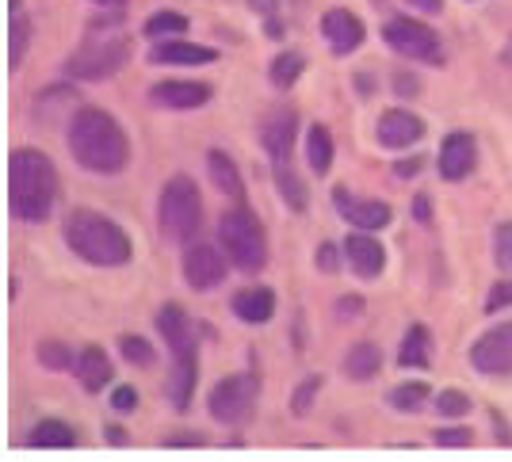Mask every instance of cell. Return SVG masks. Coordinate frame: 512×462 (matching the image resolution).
<instances>
[{
	"mask_svg": "<svg viewBox=\"0 0 512 462\" xmlns=\"http://www.w3.org/2000/svg\"><path fill=\"white\" fill-rule=\"evenodd\" d=\"M96 4H100V8H123L127 0H96Z\"/></svg>",
	"mask_w": 512,
	"mask_h": 462,
	"instance_id": "50",
	"label": "cell"
},
{
	"mask_svg": "<svg viewBox=\"0 0 512 462\" xmlns=\"http://www.w3.org/2000/svg\"><path fill=\"white\" fill-rule=\"evenodd\" d=\"M249 8H253V12H260L264 20H272V16L279 12V0H249Z\"/></svg>",
	"mask_w": 512,
	"mask_h": 462,
	"instance_id": "46",
	"label": "cell"
},
{
	"mask_svg": "<svg viewBox=\"0 0 512 462\" xmlns=\"http://www.w3.org/2000/svg\"><path fill=\"white\" fill-rule=\"evenodd\" d=\"M130 62V42L123 35H88L69 58L65 73L73 81H107Z\"/></svg>",
	"mask_w": 512,
	"mask_h": 462,
	"instance_id": "6",
	"label": "cell"
},
{
	"mask_svg": "<svg viewBox=\"0 0 512 462\" xmlns=\"http://www.w3.org/2000/svg\"><path fill=\"white\" fill-rule=\"evenodd\" d=\"M341 256H344V245L337 249L333 241H325V245L314 252V264H318L321 272H337V268H341Z\"/></svg>",
	"mask_w": 512,
	"mask_h": 462,
	"instance_id": "39",
	"label": "cell"
},
{
	"mask_svg": "<svg viewBox=\"0 0 512 462\" xmlns=\"http://www.w3.org/2000/svg\"><path fill=\"white\" fill-rule=\"evenodd\" d=\"M256 401H260V375L245 371V375L214 382V390L207 394V409L218 424H245L256 413Z\"/></svg>",
	"mask_w": 512,
	"mask_h": 462,
	"instance_id": "7",
	"label": "cell"
},
{
	"mask_svg": "<svg viewBox=\"0 0 512 462\" xmlns=\"http://www.w3.org/2000/svg\"><path fill=\"white\" fill-rule=\"evenodd\" d=\"M413 218H417L421 226L432 222V203H428V195H417V199H413Z\"/></svg>",
	"mask_w": 512,
	"mask_h": 462,
	"instance_id": "45",
	"label": "cell"
},
{
	"mask_svg": "<svg viewBox=\"0 0 512 462\" xmlns=\"http://www.w3.org/2000/svg\"><path fill=\"white\" fill-rule=\"evenodd\" d=\"M31 447H77V428L65 420H39L31 428Z\"/></svg>",
	"mask_w": 512,
	"mask_h": 462,
	"instance_id": "30",
	"label": "cell"
},
{
	"mask_svg": "<svg viewBox=\"0 0 512 462\" xmlns=\"http://www.w3.org/2000/svg\"><path fill=\"white\" fill-rule=\"evenodd\" d=\"M306 161L318 176H325L333 168V134H329V126L314 123L306 130Z\"/></svg>",
	"mask_w": 512,
	"mask_h": 462,
	"instance_id": "28",
	"label": "cell"
},
{
	"mask_svg": "<svg viewBox=\"0 0 512 462\" xmlns=\"http://www.w3.org/2000/svg\"><path fill=\"white\" fill-rule=\"evenodd\" d=\"M111 359H107L104 348H96V344H88L77 352V378H81V386H85L88 394H100L107 382H111Z\"/></svg>",
	"mask_w": 512,
	"mask_h": 462,
	"instance_id": "23",
	"label": "cell"
},
{
	"mask_svg": "<svg viewBox=\"0 0 512 462\" xmlns=\"http://www.w3.org/2000/svg\"><path fill=\"white\" fill-rule=\"evenodd\" d=\"M146 39H176V35H188V16H180V12H172V8H161V12H153L150 20H146Z\"/></svg>",
	"mask_w": 512,
	"mask_h": 462,
	"instance_id": "31",
	"label": "cell"
},
{
	"mask_svg": "<svg viewBox=\"0 0 512 462\" xmlns=\"http://www.w3.org/2000/svg\"><path fill=\"white\" fill-rule=\"evenodd\" d=\"M409 8H421V12H440L444 0H409Z\"/></svg>",
	"mask_w": 512,
	"mask_h": 462,
	"instance_id": "48",
	"label": "cell"
},
{
	"mask_svg": "<svg viewBox=\"0 0 512 462\" xmlns=\"http://www.w3.org/2000/svg\"><path fill=\"white\" fill-rule=\"evenodd\" d=\"M428 401H432V390H428L425 382H417V378L390 390V405H394L398 413H421Z\"/></svg>",
	"mask_w": 512,
	"mask_h": 462,
	"instance_id": "32",
	"label": "cell"
},
{
	"mask_svg": "<svg viewBox=\"0 0 512 462\" xmlns=\"http://www.w3.org/2000/svg\"><path fill=\"white\" fill-rule=\"evenodd\" d=\"M501 62H505V65H512V39H509V46H505V50H501Z\"/></svg>",
	"mask_w": 512,
	"mask_h": 462,
	"instance_id": "51",
	"label": "cell"
},
{
	"mask_svg": "<svg viewBox=\"0 0 512 462\" xmlns=\"http://www.w3.org/2000/svg\"><path fill=\"white\" fill-rule=\"evenodd\" d=\"M107 440L115 443V447H123V443H127V428H119V424H115V428H107Z\"/></svg>",
	"mask_w": 512,
	"mask_h": 462,
	"instance_id": "49",
	"label": "cell"
},
{
	"mask_svg": "<svg viewBox=\"0 0 512 462\" xmlns=\"http://www.w3.org/2000/svg\"><path fill=\"white\" fill-rule=\"evenodd\" d=\"M157 333L165 336L172 356H176V352H192L195 348L192 317H188V310H184L180 302H165V306L157 310Z\"/></svg>",
	"mask_w": 512,
	"mask_h": 462,
	"instance_id": "20",
	"label": "cell"
},
{
	"mask_svg": "<svg viewBox=\"0 0 512 462\" xmlns=\"http://www.w3.org/2000/svg\"><path fill=\"white\" fill-rule=\"evenodd\" d=\"M394 92H398L402 100L417 96V92H421V77H417V73H398V77H394Z\"/></svg>",
	"mask_w": 512,
	"mask_h": 462,
	"instance_id": "43",
	"label": "cell"
},
{
	"mask_svg": "<svg viewBox=\"0 0 512 462\" xmlns=\"http://www.w3.org/2000/svg\"><path fill=\"white\" fill-rule=\"evenodd\" d=\"M195 382H199V356L192 352H176L172 356V375L165 378V394H169L172 409H192L195 398Z\"/></svg>",
	"mask_w": 512,
	"mask_h": 462,
	"instance_id": "17",
	"label": "cell"
},
{
	"mask_svg": "<svg viewBox=\"0 0 512 462\" xmlns=\"http://www.w3.org/2000/svg\"><path fill=\"white\" fill-rule=\"evenodd\" d=\"M470 367L478 375H490V378L512 375V321L497 325L490 333H482L470 344Z\"/></svg>",
	"mask_w": 512,
	"mask_h": 462,
	"instance_id": "9",
	"label": "cell"
},
{
	"mask_svg": "<svg viewBox=\"0 0 512 462\" xmlns=\"http://www.w3.org/2000/svg\"><path fill=\"white\" fill-rule=\"evenodd\" d=\"M207 172H211L214 188L222 191V195H230L237 203L245 199V180H241L234 157H230L226 149H211V153H207Z\"/></svg>",
	"mask_w": 512,
	"mask_h": 462,
	"instance_id": "25",
	"label": "cell"
},
{
	"mask_svg": "<svg viewBox=\"0 0 512 462\" xmlns=\"http://www.w3.org/2000/svg\"><path fill=\"white\" fill-rule=\"evenodd\" d=\"M8 8H12V16H8V65L20 69L23 54L31 46V20L23 12V0H8Z\"/></svg>",
	"mask_w": 512,
	"mask_h": 462,
	"instance_id": "27",
	"label": "cell"
},
{
	"mask_svg": "<svg viewBox=\"0 0 512 462\" xmlns=\"http://www.w3.org/2000/svg\"><path fill=\"white\" fill-rule=\"evenodd\" d=\"M138 390H134V386H115V390H111V409H115V413H134V409H138Z\"/></svg>",
	"mask_w": 512,
	"mask_h": 462,
	"instance_id": "40",
	"label": "cell"
},
{
	"mask_svg": "<svg viewBox=\"0 0 512 462\" xmlns=\"http://www.w3.org/2000/svg\"><path fill=\"white\" fill-rule=\"evenodd\" d=\"M65 142H69L73 161L85 168V172H96V176H115V172H123L130 165L127 130L104 107H81V111H73Z\"/></svg>",
	"mask_w": 512,
	"mask_h": 462,
	"instance_id": "1",
	"label": "cell"
},
{
	"mask_svg": "<svg viewBox=\"0 0 512 462\" xmlns=\"http://www.w3.org/2000/svg\"><path fill=\"white\" fill-rule=\"evenodd\" d=\"M39 363L50 367V371H69V367H77V356H73V348L62 344V340H43L39 344Z\"/></svg>",
	"mask_w": 512,
	"mask_h": 462,
	"instance_id": "34",
	"label": "cell"
},
{
	"mask_svg": "<svg viewBox=\"0 0 512 462\" xmlns=\"http://www.w3.org/2000/svg\"><path fill=\"white\" fill-rule=\"evenodd\" d=\"M333 310H337V317H341V321H352V317H360L363 310H367V302H363L360 294H341Z\"/></svg>",
	"mask_w": 512,
	"mask_h": 462,
	"instance_id": "42",
	"label": "cell"
},
{
	"mask_svg": "<svg viewBox=\"0 0 512 462\" xmlns=\"http://www.w3.org/2000/svg\"><path fill=\"white\" fill-rule=\"evenodd\" d=\"M302 73H306V58L299 50H283V54H276L272 69H268V81L276 84L279 92H291L302 81Z\"/></svg>",
	"mask_w": 512,
	"mask_h": 462,
	"instance_id": "29",
	"label": "cell"
},
{
	"mask_svg": "<svg viewBox=\"0 0 512 462\" xmlns=\"http://www.w3.org/2000/svg\"><path fill=\"white\" fill-rule=\"evenodd\" d=\"M58 168L43 149L20 146L8 157V207L20 222L39 226L50 218V210L58 203Z\"/></svg>",
	"mask_w": 512,
	"mask_h": 462,
	"instance_id": "2",
	"label": "cell"
},
{
	"mask_svg": "<svg viewBox=\"0 0 512 462\" xmlns=\"http://www.w3.org/2000/svg\"><path fill=\"white\" fill-rule=\"evenodd\" d=\"M62 237L69 252H77L85 264L92 268H123L134 256V245H130L127 230L119 222H111L100 210L77 207L65 214Z\"/></svg>",
	"mask_w": 512,
	"mask_h": 462,
	"instance_id": "3",
	"label": "cell"
},
{
	"mask_svg": "<svg viewBox=\"0 0 512 462\" xmlns=\"http://www.w3.org/2000/svg\"><path fill=\"white\" fill-rule=\"evenodd\" d=\"M379 371H383V348L375 340H356L348 348V356H344V375L352 378V382H367Z\"/></svg>",
	"mask_w": 512,
	"mask_h": 462,
	"instance_id": "24",
	"label": "cell"
},
{
	"mask_svg": "<svg viewBox=\"0 0 512 462\" xmlns=\"http://www.w3.org/2000/svg\"><path fill=\"white\" fill-rule=\"evenodd\" d=\"M321 382H325L321 375H306L299 382V390H295V398H291V413H295V417H306V413H310L314 398L321 394Z\"/></svg>",
	"mask_w": 512,
	"mask_h": 462,
	"instance_id": "35",
	"label": "cell"
},
{
	"mask_svg": "<svg viewBox=\"0 0 512 462\" xmlns=\"http://www.w3.org/2000/svg\"><path fill=\"white\" fill-rule=\"evenodd\" d=\"M474 161H478V142H474V134L467 130H451L448 138L440 142V176L451 180V184H459V180H467L470 172H474Z\"/></svg>",
	"mask_w": 512,
	"mask_h": 462,
	"instance_id": "15",
	"label": "cell"
},
{
	"mask_svg": "<svg viewBox=\"0 0 512 462\" xmlns=\"http://www.w3.org/2000/svg\"><path fill=\"white\" fill-rule=\"evenodd\" d=\"M211 96L214 88L203 81H157L150 88V104L165 111H195L211 104Z\"/></svg>",
	"mask_w": 512,
	"mask_h": 462,
	"instance_id": "13",
	"label": "cell"
},
{
	"mask_svg": "<svg viewBox=\"0 0 512 462\" xmlns=\"http://www.w3.org/2000/svg\"><path fill=\"white\" fill-rule=\"evenodd\" d=\"M295 138H299V111L295 107H276L260 126V142L268 149V157H291Z\"/></svg>",
	"mask_w": 512,
	"mask_h": 462,
	"instance_id": "16",
	"label": "cell"
},
{
	"mask_svg": "<svg viewBox=\"0 0 512 462\" xmlns=\"http://www.w3.org/2000/svg\"><path fill=\"white\" fill-rule=\"evenodd\" d=\"M150 62L153 65H211V62H218V50L199 46V42H188L184 35H176V39L153 42Z\"/></svg>",
	"mask_w": 512,
	"mask_h": 462,
	"instance_id": "18",
	"label": "cell"
},
{
	"mask_svg": "<svg viewBox=\"0 0 512 462\" xmlns=\"http://www.w3.org/2000/svg\"><path fill=\"white\" fill-rule=\"evenodd\" d=\"M230 310L245 325H268L276 317V291H268V287H245V291L234 294Z\"/></svg>",
	"mask_w": 512,
	"mask_h": 462,
	"instance_id": "21",
	"label": "cell"
},
{
	"mask_svg": "<svg viewBox=\"0 0 512 462\" xmlns=\"http://www.w3.org/2000/svg\"><path fill=\"white\" fill-rule=\"evenodd\" d=\"M119 356L127 359L130 367H153V359H157V352H153V344L146 340V336H119Z\"/></svg>",
	"mask_w": 512,
	"mask_h": 462,
	"instance_id": "33",
	"label": "cell"
},
{
	"mask_svg": "<svg viewBox=\"0 0 512 462\" xmlns=\"http://www.w3.org/2000/svg\"><path fill=\"white\" fill-rule=\"evenodd\" d=\"M272 180H276V191H279V199L287 203V210L302 214V210L310 207L306 180L295 172V161H291V157H272Z\"/></svg>",
	"mask_w": 512,
	"mask_h": 462,
	"instance_id": "22",
	"label": "cell"
},
{
	"mask_svg": "<svg viewBox=\"0 0 512 462\" xmlns=\"http://www.w3.org/2000/svg\"><path fill=\"white\" fill-rule=\"evenodd\" d=\"M321 35L329 42V50L337 54V58H348V54H356L367 39V27L356 12H348V8H329L325 16H321Z\"/></svg>",
	"mask_w": 512,
	"mask_h": 462,
	"instance_id": "12",
	"label": "cell"
},
{
	"mask_svg": "<svg viewBox=\"0 0 512 462\" xmlns=\"http://www.w3.org/2000/svg\"><path fill=\"white\" fill-rule=\"evenodd\" d=\"M199 436H195V432H180V436H176V440H169V447H199Z\"/></svg>",
	"mask_w": 512,
	"mask_h": 462,
	"instance_id": "47",
	"label": "cell"
},
{
	"mask_svg": "<svg viewBox=\"0 0 512 462\" xmlns=\"http://www.w3.org/2000/svg\"><path fill=\"white\" fill-rule=\"evenodd\" d=\"M375 134H379V146L409 149L425 138V119H421V115H413V111H406V107H390V111L379 115Z\"/></svg>",
	"mask_w": 512,
	"mask_h": 462,
	"instance_id": "14",
	"label": "cell"
},
{
	"mask_svg": "<svg viewBox=\"0 0 512 462\" xmlns=\"http://www.w3.org/2000/svg\"><path fill=\"white\" fill-rule=\"evenodd\" d=\"M432 436H436L440 447H470V443H474L470 428H436Z\"/></svg>",
	"mask_w": 512,
	"mask_h": 462,
	"instance_id": "41",
	"label": "cell"
},
{
	"mask_svg": "<svg viewBox=\"0 0 512 462\" xmlns=\"http://www.w3.org/2000/svg\"><path fill=\"white\" fill-rule=\"evenodd\" d=\"M432 363V333L428 325H409L402 336V352H398V367L406 371H425Z\"/></svg>",
	"mask_w": 512,
	"mask_h": 462,
	"instance_id": "26",
	"label": "cell"
},
{
	"mask_svg": "<svg viewBox=\"0 0 512 462\" xmlns=\"http://www.w3.org/2000/svg\"><path fill=\"white\" fill-rule=\"evenodd\" d=\"M512 306V279H501V283H493L490 298H486V314H505Z\"/></svg>",
	"mask_w": 512,
	"mask_h": 462,
	"instance_id": "38",
	"label": "cell"
},
{
	"mask_svg": "<svg viewBox=\"0 0 512 462\" xmlns=\"http://www.w3.org/2000/svg\"><path fill=\"white\" fill-rule=\"evenodd\" d=\"M333 207L341 214L348 226H356V230H386L390 226V218H394V210L390 203H379V199H360V195H352V191L344 188H333Z\"/></svg>",
	"mask_w": 512,
	"mask_h": 462,
	"instance_id": "11",
	"label": "cell"
},
{
	"mask_svg": "<svg viewBox=\"0 0 512 462\" xmlns=\"http://www.w3.org/2000/svg\"><path fill=\"white\" fill-rule=\"evenodd\" d=\"M493 260L501 272H512V222H501L493 233Z\"/></svg>",
	"mask_w": 512,
	"mask_h": 462,
	"instance_id": "37",
	"label": "cell"
},
{
	"mask_svg": "<svg viewBox=\"0 0 512 462\" xmlns=\"http://www.w3.org/2000/svg\"><path fill=\"white\" fill-rule=\"evenodd\" d=\"M226 252L207 245V241H195L184 249V279L192 291H214L222 279H226Z\"/></svg>",
	"mask_w": 512,
	"mask_h": 462,
	"instance_id": "10",
	"label": "cell"
},
{
	"mask_svg": "<svg viewBox=\"0 0 512 462\" xmlns=\"http://www.w3.org/2000/svg\"><path fill=\"white\" fill-rule=\"evenodd\" d=\"M383 39L394 54H402V58H409V62L444 65V46H440V35H436L425 20L394 16V20H386Z\"/></svg>",
	"mask_w": 512,
	"mask_h": 462,
	"instance_id": "8",
	"label": "cell"
},
{
	"mask_svg": "<svg viewBox=\"0 0 512 462\" xmlns=\"http://www.w3.org/2000/svg\"><path fill=\"white\" fill-rule=\"evenodd\" d=\"M344 260L352 264V272L360 275V279H375L386 268V249L367 230H360L344 241Z\"/></svg>",
	"mask_w": 512,
	"mask_h": 462,
	"instance_id": "19",
	"label": "cell"
},
{
	"mask_svg": "<svg viewBox=\"0 0 512 462\" xmlns=\"http://www.w3.org/2000/svg\"><path fill=\"white\" fill-rule=\"evenodd\" d=\"M371 4H379V8H386V0H371Z\"/></svg>",
	"mask_w": 512,
	"mask_h": 462,
	"instance_id": "52",
	"label": "cell"
},
{
	"mask_svg": "<svg viewBox=\"0 0 512 462\" xmlns=\"http://www.w3.org/2000/svg\"><path fill=\"white\" fill-rule=\"evenodd\" d=\"M436 409H440V417L459 420L470 413V398L463 390H440V394H436Z\"/></svg>",
	"mask_w": 512,
	"mask_h": 462,
	"instance_id": "36",
	"label": "cell"
},
{
	"mask_svg": "<svg viewBox=\"0 0 512 462\" xmlns=\"http://www.w3.org/2000/svg\"><path fill=\"white\" fill-rule=\"evenodd\" d=\"M218 241H222V249H226L234 268L249 275L264 272V264H268V233H264L260 218L245 203H237L234 210H226L218 218Z\"/></svg>",
	"mask_w": 512,
	"mask_h": 462,
	"instance_id": "4",
	"label": "cell"
},
{
	"mask_svg": "<svg viewBox=\"0 0 512 462\" xmlns=\"http://www.w3.org/2000/svg\"><path fill=\"white\" fill-rule=\"evenodd\" d=\"M421 168H425V157H406V161H398V165H394V176L409 180V176H417Z\"/></svg>",
	"mask_w": 512,
	"mask_h": 462,
	"instance_id": "44",
	"label": "cell"
},
{
	"mask_svg": "<svg viewBox=\"0 0 512 462\" xmlns=\"http://www.w3.org/2000/svg\"><path fill=\"white\" fill-rule=\"evenodd\" d=\"M157 222L161 233L172 241H192L199 226H203V199L199 188L188 176H172L169 184L157 195Z\"/></svg>",
	"mask_w": 512,
	"mask_h": 462,
	"instance_id": "5",
	"label": "cell"
}]
</instances>
